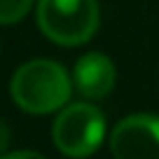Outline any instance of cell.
Returning <instances> with one entry per match:
<instances>
[{
    "label": "cell",
    "mask_w": 159,
    "mask_h": 159,
    "mask_svg": "<svg viewBox=\"0 0 159 159\" xmlns=\"http://www.w3.org/2000/svg\"><path fill=\"white\" fill-rule=\"evenodd\" d=\"M73 94V77L52 59H33L16 68L10 82V96L24 112L49 115L61 110Z\"/></svg>",
    "instance_id": "6da1fadb"
},
{
    "label": "cell",
    "mask_w": 159,
    "mask_h": 159,
    "mask_svg": "<svg viewBox=\"0 0 159 159\" xmlns=\"http://www.w3.org/2000/svg\"><path fill=\"white\" fill-rule=\"evenodd\" d=\"M35 14L40 30L63 47L89 42L101 21L96 0H38Z\"/></svg>",
    "instance_id": "7a4b0ae2"
},
{
    "label": "cell",
    "mask_w": 159,
    "mask_h": 159,
    "mask_svg": "<svg viewBox=\"0 0 159 159\" xmlns=\"http://www.w3.org/2000/svg\"><path fill=\"white\" fill-rule=\"evenodd\" d=\"M105 138V117L91 103L63 105L52 126V140L66 157L82 159L94 154Z\"/></svg>",
    "instance_id": "3957f363"
},
{
    "label": "cell",
    "mask_w": 159,
    "mask_h": 159,
    "mask_svg": "<svg viewBox=\"0 0 159 159\" xmlns=\"http://www.w3.org/2000/svg\"><path fill=\"white\" fill-rule=\"evenodd\" d=\"M110 152L117 159H159V117L138 112L117 122Z\"/></svg>",
    "instance_id": "277c9868"
},
{
    "label": "cell",
    "mask_w": 159,
    "mask_h": 159,
    "mask_svg": "<svg viewBox=\"0 0 159 159\" xmlns=\"http://www.w3.org/2000/svg\"><path fill=\"white\" fill-rule=\"evenodd\" d=\"M115 63L110 56L101 52H89V54L80 56L73 68V84L84 98L101 101L115 89Z\"/></svg>",
    "instance_id": "5b68a950"
},
{
    "label": "cell",
    "mask_w": 159,
    "mask_h": 159,
    "mask_svg": "<svg viewBox=\"0 0 159 159\" xmlns=\"http://www.w3.org/2000/svg\"><path fill=\"white\" fill-rule=\"evenodd\" d=\"M33 7V0H0V24L10 26L21 21Z\"/></svg>",
    "instance_id": "8992f818"
},
{
    "label": "cell",
    "mask_w": 159,
    "mask_h": 159,
    "mask_svg": "<svg viewBox=\"0 0 159 159\" xmlns=\"http://www.w3.org/2000/svg\"><path fill=\"white\" fill-rule=\"evenodd\" d=\"M5 159H21V157H33V159H42V154L35 150H14V152H5Z\"/></svg>",
    "instance_id": "52a82bcc"
},
{
    "label": "cell",
    "mask_w": 159,
    "mask_h": 159,
    "mask_svg": "<svg viewBox=\"0 0 159 159\" xmlns=\"http://www.w3.org/2000/svg\"><path fill=\"white\" fill-rule=\"evenodd\" d=\"M7 145H10V126L0 119V157L7 152Z\"/></svg>",
    "instance_id": "ba28073f"
}]
</instances>
